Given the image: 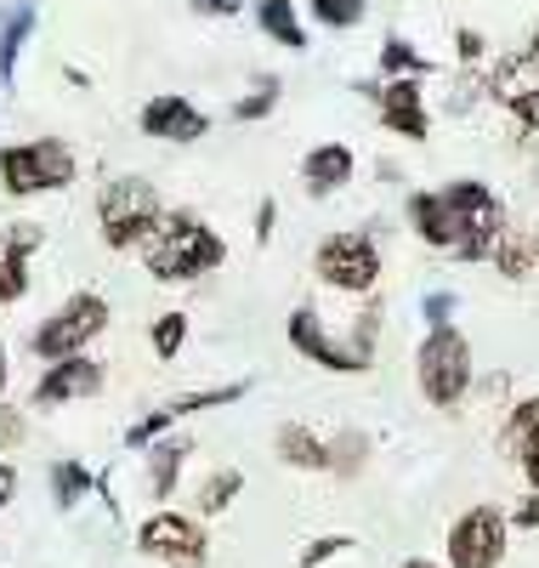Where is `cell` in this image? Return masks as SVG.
Returning <instances> with one entry per match:
<instances>
[{
  "label": "cell",
  "instance_id": "6da1fadb",
  "mask_svg": "<svg viewBox=\"0 0 539 568\" xmlns=\"http://www.w3.org/2000/svg\"><path fill=\"white\" fill-rule=\"evenodd\" d=\"M136 256H142V267H149V278H160V284H200L227 262V240L205 216L165 211L149 240L136 245Z\"/></svg>",
  "mask_w": 539,
  "mask_h": 568
},
{
  "label": "cell",
  "instance_id": "ba28073f",
  "mask_svg": "<svg viewBox=\"0 0 539 568\" xmlns=\"http://www.w3.org/2000/svg\"><path fill=\"white\" fill-rule=\"evenodd\" d=\"M136 557H149L160 568H205L211 562V529H205V517L176 511V506H154L136 524Z\"/></svg>",
  "mask_w": 539,
  "mask_h": 568
},
{
  "label": "cell",
  "instance_id": "f6af8a7d",
  "mask_svg": "<svg viewBox=\"0 0 539 568\" xmlns=\"http://www.w3.org/2000/svg\"><path fill=\"white\" fill-rule=\"evenodd\" d=\"M375 176H380V182H404V171L391 165V160H375Z\"/></svg>",
  "mask_w": 539,
  "mask_h": 568
},
{
  "label": "cell",
  "instance_id": "60d3db41",
  "mask_svg": "<svg viewBox=\"0 0 539 568\" xmlns=\"http://www.w3.org/2000/svg\"><path fill=\"white\" fill-rule=\"evenodd\" d=\"M511 466L522 471V489H539V444L517 449V455H511Z\"/></svg>",
  "mask_w": 539,
  "mask_h": 568
},
{
  "label": "cell",
  "instance_id": "ee69618b",
  "mask_svg": "<svg viewBox=\"0 0 539 568\" xmlns=\"http://www.w3.org/2000/svg\"><path fill=\"white\" fill-rule=\"evenodd\" d=\"M7 387H12V353H7V342H0V398H7Z\"/></svg>",
  "mask_w": 539,
  "mask_h": 568
},
{
  "label": "cell",
  "instance_id": "83f0119b",
  "mask_svg": "<svg viewBox=\"0 0 539 568\" xmlns=\"http://www.w3.org/2000/svg\"><path fill=\"white\" fill-rule=\"evenodd\" d=\"M278 103H284V80H278V74H256L251 91H244V98H233V120H238V125H256V120H267Z\"/></svg>",
  "mask_w": 539,
  "mask_h": 568
},
{
  "label": "cell",
  "instance_id": "277c9868",
  "mask_svg": "<svg viewBox=\"0 0 539 568\" xmlns=\"http://www.w3.org/2000/svg\"><path fill=\"white\" fill-rule=\"evenodd\" d=\"M114 324V307L103 291H74L69 302H58L52 313H45L34 329H29V353L40 364H52V358H74V353H91L96 336Z\"/></svg>",
  "mask_w": 539,
  "mask_h": 568
},
{
  "label": "cell",
  "instance_id": "d590c367",
  "mask_svg": "<svg viewBox=\"0 0 539 568\" xmlns=\"http://www.w3.org/2000/svg\"><path fill=\"white\" fill-rule=\"evenodd\" d=\"M23 444H29V415H23L18 404L0 398V455H12V449H23Z\"/></svg>",
  "mask_w": 539,
  "mask_h": 568
},
{
  "label": "cell",
  "instance_id": "1f68e13d",
  "mask_svg": "<svg viewBox=\"0 0 539 568\" xmlns=\"http://www.w3.org/2000/svg\"><path fill=\"white\" fill-rule=\"evenodd\" d=\"M165 433H176V420H171V409L160 404V409H149V415H136V420L125 426V438H120V444L142 455V449H149L154 438H165Z\"/></svg>",
  "mask_w": 539,
  "mask_h": 568
},
{
  "label": "cell",
  "instance_id": "3957f363",
  "mask_svg": "<svg viewBox=\"0 0 539 568\" xmlns=\"http://www.w3.org/2000/svg\"><path fill=\"white\" fill-rule=\"evenodd\" d=\"M80 182V154L69 136H29L0 149V194L7 200H40L63 194Z\"/></svg>",
  "mask_w": 539,
  "mask_h": 568
},
{
  "label": "cell",
  "instance_id": "52a82bcc",
  "mask_svg": "<svg viewBox=\"0 0 539 568\" xmlns=\"http://www.w3.org/2000/svg\"><path fill=\"white\" fill-rule=\"evenodd\" d=\"M444 200H449V211H455V251H449V262H488L495 240L511 227L506 200H500L482 176L444 182Z\"/></svg>",
  "mask_w": 539,
  "mask_h": 568
},
{
  "label": "cell",
  "instance_id": "484cf974",
  "mask_svg": "<svg viewBox=\"0 0 539 568\" xmlns=\"http://www.w3.org/2000/svg\"><path fill=\"white\" fill-rule=\"evenodd\" d=\"M488 262H495V273H500L506 284L533 278V233H528V227H506L500 240H495V251H488Z\"/></svg>",
  "mask_w": 539,
  "mask_h": 568
},
{
  "label": "cell",
  "instance_id": "603a6c76",
  "mask_svg": "<svg viewBox=\"0 0 539 568\" xmlns=\"http://www.w3.org/2000/svg\"><path fill=\"white\" fill-rule=\"evenodd\" d=\"M369 455H375V444L364 426H340V433H329V478H340V484L364 478Z\"/></svg>",
  "mask_w": 539,
  "mask_h": 568
},
{
  "label": "cell",
  "instance_id": "4dcf8cb0",
  "mask_svg": "<svg viewBox=\"0 0 539 568\" xmlns=\"http://www.w3.org/2000/svg\"><path fill=\"white\" fill-rule=\"evenodd\" d=\"M149 347H154L160 364L182 358V347H187V313H182V307H171V313H160V318L149 324Z\"/></svg>",
  "mask_w": 539,
  "mask_h": 568
},
{
  "label": "cell",
  "instance_id": "8992f818",
  "mask_svg": "<svg viewBox=\"0 0 539 568\" xmlns=\"http://www.w3.org/2000/svg\"><path fill=\"white\" fill-rule=\"evenodd\" d=\"M313 273L324 291H340V296H375L380 291V245L369 227H335L313 245Z\"/></svg>",
  "mask_w": 539,
  "mask_h": 568
},
{
  "label": "cell",
  "instance_id": "ac0fdd59",
  "mask_svg": "<svg viewBox=\"0 0 539 568\" xmlns=\"http://www.w3.org/2000/svg\"><path fill=\"white\" fill-rule=\"evenodd\" d=\"M404 222L409 233L426 245V251H455V211L444 200V187H409V200H404Z\"/></svg>",
  "mask_w": 539,
  "mask_h": 568
},
{
  "label": "cell",
  "instance_id": "e575fe53",
  "mask_svg": "<svg viewBox=\"0 0 539 568\" xmlns=\"http://www.w3.org/2000/svg\"><path fill=\"white\" fill-rule=\"evenodd\" d=\"M353 551V535H313L302 551H296V568H324L335 557H347Z\"/></svg>",
  "mask_w": 539,
  "mask_h": 568
},
{
  "label": "cell",
  "instance_id": "b9f144b4",
  "mask_svg": "<svg viewBox=\"0 0 539 568\" xmlns=\"http://www.w3.org/2000/svg\"><path fill=\"white\" fill-rule=\"evenodd\" d=\"M187 7L200 12V18H238L244 0H187Z\"/></svg>",
  "mask_w": 539,
  "mask_h": 568
},
{
  "label": "cell",
  "instance_id": "d6986e66",
  "mask_svg": "<svg viewBox=\"0 0 539 568\" xmlns=\"http://www.w3.org/2000/svg\"><path fill=\"white\" fill-rule=\"evenodd\" d=\"M273 455L289 471H329V438L318 433V426H307V420H278Z\"/></svg>",
  "mask_w": 539,
  "mask_h": 568
},
{
  "label": "cell",
  "instance_id": "f1b7e54d",
  "mask_svg": "<svg viewBox=\"0 0 539 568\" xmlns=\"http://www.w3.org/2000/svg\"><path fill=\"white\" fill-rule=\"evenodd\" d=\"M380 329H386V302L380 296H369L358 313H353V324L340 329V336H347V347L358 353V358H369L375 364V347H380Z\"/></svg>",
  "mask_w": 539,
  "mask_h": 568
},
{
  "label": "cell",
  "instance_id": "d4e9b609",
  "mask_svg": "<svg viewBox=\"0 0 539 568\" xmlns=\"http://www.w3.org/2000/svg\"><path fill=\"white\" fill-rule=\"evenodd\" d=\"M256 29L278 45H289V52H307V29H302V12L296 0H256Z\"/></svg>",
  "mask_w": 539,
  "mask_h": 568
},
{
  "label": "cell",
  "instance_id": "ab89813d",
  "mask_svg": "<svg viewBox=\"0 0 539 568\" xmlns=\"http://www.w3.org/2000/svg\"><path fill=\"white\" fill-rule=\"evenodd\" d=\"M251 227H256V245H273V227H278V200L273 194L256 200V222Z\"/></svg>",
  "mask_w": 539,
  "mask_h": 568
},
{
  "label": "cell",
  "instance_id": "9a60e30c",
  "mask_svg": "<svg viewBox=\"0 0 539 568\" xmlns=\"http://www.w3.org/2000/svg\"><path fill=\"white\" fill-rule=\"evenodd\" d=\"M45 245V227L18 216L0 227V307H12L29 296V284H34V256Z\"/></svg>",
  "mask_w": 539,
  "mask_h": 568
},
{
  "label": "cell",
  "instance_id": "9c48e42d",
  "mask_svg": "<svg viewBox=\"0 0 539 568\" xmlns=\"http://www.w3.org/2000/svg\"><path fill=\"white\" fill-rule=\"evenodd\" d=\"M482 98L500 103L517 120V149H533V142H539V58H528V52L488 58Z\"/></svg>",
  "mask_w": 539,
  "mask_h": 568
},
{
  "label": "cell",
  "instance_id": "bcb514c9",
  "mask_svg": "<svg viewBox=\"0 0 539 568\" xmlns=\"http://www.w3.org/2000/svg\"><path fill=\"white\" fill-rule=\"evenodd\" d=\"M398 568H444V562H437V557H404Z\"/></svg>",
  "mask_w": 539,
  "mask_h": 568
},
{
  "label": "cell",
  "instance_id": "d6a6232c",
  "mask_svg": "<svg viewBox=\"0 0 539 568\" xmlns=\"http://www.w3.org/2000/svg\"><path fill=\"white\" fill-rule=\"evenodd\" d=\"M307 7H313V18L324 29H358L364 12H369V0H307Z\"/></svg>",
  "mask_w": 539,
  "mask_h": 568
},
{
  "label": "cell",
  "instance_id": "8d00e7d4",
  "mask_svg": "<svg viewBox=\"0 0 539 568\" xmlns=\"http://www.w3.org/2000/svg\"><path fill=\"white\" fill-rule=\"evenodd\" d=\"M455 307H460L455 291H426V296H420V318H426V324H455Z\"/></svg>",
  "mask_w": 539,
  "mask_h": 568
},
{
  "label": "cell",
  "instance_id": "44dd1931",
  "mask_svg": "<svg viewBox=\"0 0 539 568\" xmlns=\"http://www.w3.org/2000/svg\"><path fill=\"white\" fill-rule=\"evenodd\" d=\"M45 484H52V506L58 511H80L91 495H96V471L85 460H52V471H45Z\"/></svg>",
  "mask_w": 539,
  "mask_h": 568
},
{
  "label": "cell",
  "instance_id": "836d02e7",
  "mask_svg": "<svg viewBox=\"0 0 539 568\" xmlns=\"http://www.w3.org/2000/svg\"><path fill=\"white\" fill-rule=\"evenodd\" d=\"M482 103V69H460L449 80V98H444V114H471Z\"/></svg>",
  "mask_w": 539,
  "mask_h": 568
},
{
  "label": "cell",
  "instance_id": "4316f807",
  "mask_svg": "<svg viewBox=\"0 0 539 568\" xmlns=\"http://www.w3.org/2000/svg\"><path fill=\"white\" fill-rule=\"evenodd\" d=\"M528 444H539V393L517 398V404L506 409V420H500V449H506V460H511L517 449H528Z\"/></svg>",
  "mask_w": 539,
  "mask_h": 568
},
{
  "label": "cell",
  "instance_id": "5b68a950",
  "mask_svg": "<svg viewBox=\"0 0 539 568\" xmlns=\"http://www.w3.org/2000/svg\"><path fill=\"white\" fill-rule=\"evenodd\" d=\"M165 216V200L149 176H109L96 194V233L109 251H136Z\"/></svg>",
  "mask_w": 539,
  "mask_h": 568
},
{
  "label": "cell",
  "instance_id": "2e32d148",
  "mask_svg": "<svg viewBox=\"0 0 539 568\" xmlns=\"http://www.w3.org/2000/svg\"><path fill=\"white\" fill-rule=\"evenodd\" d=\"M296 171H302V194L324 205V200L340 194V187H353V176H358V154L347 149V142H313Z\"/></svg>",
  "mask_w": 539,
  "mask_h": 568
},
{
  "label": "cell",
  "instance_id": "7dc6e473",
  "mask_svg": "<svg viewBox=\"0 0 539 568\" xmlns=\"http://www.w3.org/2000/svg\"><path fill=\"white\" fill-rule=\"evenodd\" d=\"M528 58H539V23H533V34H528V45H522Z\"/></svg>",
  "mask_w": 539,
  "mask_h": 568
},
{
  "label": "cell",
  "instance_id": "30bf717a",
  "mask_svg": "<svg viewBox=\"0 0 539 568\" xmlns=\"http://www.w3.org/2000/svg\"><path fill=\"white\" fill-rule=\"evenodd\" d=\"M506 546H511V524L500 506H466L449 535H444V568H500L506 562Z\"/></svg>",
  "mask_w": 539,
  "mask_h": 568
},
{
  "label": "cell",
  "instance_id": "7bdbcfd3",
  "mask_svg": "<svg viewBox=\"0 0 539 568\" xmlns=\"http://www.w3.org/2000/svg\"><path fill=\"white\" fill-rule=\"evenodd\" d=\"M18 500V466L7 460V455H0V511H7Z\"/></svg>",
  "mask_w": 539,
  "mask_h": 568
},
{
  "label": "cell",
  "instance_id": "7a4b0ae2",
  "mask_svg": "<svg viewBox=\"0 0 539 568\" xmlns=\"http://www.w3.org/2000/svg\"><path fill=\"white\" fill-rule=\"evenodd\" d=\"M415 382L437 415H460V404L477 393V358L460 324H426L415 347Z\"/></svg>",
  "mask_w": 539,
  "mask_h": 568
},
{
  "label": "cell",
  "instance_id": "7402d4cb",
  "mask_svg": "<svg viewBox=\"0 0 539 568\" xmlns=\"http://www.w3.org/2000/svg\"><path fill=\"white\" fill-rule=\"evenodd\" d=\"M375 69H380V80H431V74H437V63L420 52L415 40H404V34H386V40H380Z\"/></svg>",
  "mask_w": 539,
  "mask_h": 568
},
{
  "label": "cell",
  "instance_id": "c3c4849f",
  "mask_svg": "<svg viewBox=\"0 0 539 568\" xmlns=\"http://www.w3.org/2000/svg\"><path fill=\"white\" fill-rule=\"evenodd\" d=\"M528 233H533V273H539V222H533Z\"/></svg>",
  "mask_w": 539,
  "mask_h": 568
},
{
  "label": "cell",
  "instance_id": "cb8c5ba5",
  "mask_svg": "<svg viewBox=\"0 0 539 568\" xmlns=\"http://www.w3.org/2000/svg\"><path fill=\"white\" fill-rule=\"evenodd\" d=\"M238 495H244V471L238 466H216V471L200 478V489H193V517H205V524H211V517H222Z\"/></svg>",
  "mask_w": 539,
  "mask_h": 568
},
{
  "label": "cell",
  "instance_id": "4fadbf2b",
  "mask_svg": "<svg viewBox=\"0 0 539 568\" xmlns=\"http://www.w3.org/2000/svg\"><path fill=\"white\" fill-rule=\"evenodd\" d=\"M353 91L375 103V114H380V125L391 136H404V142H426L431 136V109H426L420 80H358Z\"/></svg>",
  "mask_w": 539,
  "mask_h": 568
},
{
  "label": "cell",
  "instance_id": "5bb4252c",
  "mask_svg": "<svg viewBox=\"0 0 539 568\" xmlns=\"http://www.w3.org/2000/svg\"><path fill=\"white\" fill-rule=\"evenodd\" d=\"M136 131L154 136V142H176V149H187V142L211 136V114L193 98H182V91H160V98H149L136 109Z\"/></svg>",
  "mask_w": 539,
  "mask_h": 568
},
{
  "label": "cell",
  "instance_id": "7c38bea8",
  "mask_svg": "<svg viewBox=\"0 0 539 568\" xmlns=\"http://www.w3.org/2000/svg\"><path fill=\"white\" fill-rule=\"evenodd\" d=\"M109 387V364L91 358V353H74V358H52L40 369V382L29 387V409H69V404H85Z\"/></svg>",
  "mask_w": 539,
  "mask_h": 568
},
{
  "label": "cell",
  "instance_id": "e0dca14e",
  "mask_svg": "<svg viewBox=\"0 0 539 568\" xmlns=\"http://www.w3.org/2000/svg\"><path fill=\"white\" fill-rule=\"evenodd\" d=\"M187 460H193V438H182V433H165V438H154L149 449H142V478H149L154 506L176 500V489L187 478Z\"/></svg>",
  "mask_w": 539,
  "mask_h": 568
},
{
  "label": "cell",
  "instance_id": "8fae6325",
  "mask_svg": "<svg viewBox=\"0 0 539 568\" xmlns=\"http://www.w3.org/2000/svg\"><path fill=\"white\" fill-rule=\"evenodd\" d=\"M284 342L296 347V358H307V364H318V369H329V375H364V369H369V358H358V353L347 347V336L324 324L318 307H296V313H289V318H284Z\"/></svg>",
  "mask_w": 539,
  "mask_h": 568
},
{
  "label": "cell",
  "instance_id": "f546056e",
  "mask_svg": "<svg viewBox=\"0 0 539 568\" xmlns=\"http://www.w3.org/2000/svg\"><path fill=\"white\" fill-rule=\"evenodd\" d=\"M244 393H251V382H227V387H200V393H182V398H171L165 409H171V420H193V415H205V409H227V404H238Z\"/></svg>",
  "mask_w": 539,
  "mask_h": 568
},
{
  "label": "cell",
  "instance_id": "681fc988",
  "mask_svg": "<svg viewBox=\"0 0 539 568\" xmlns=\"http://www.w3.org/2000/svg\"><path fill=\"white\" fill-rule=\"evenodd\" d=\"M533 176H539V171H533Z\"/></svg>",
  "mask_w": 539,
  "mask_h": 568
},
{
  "label": "cell",
  "instance_id": "74e56055",
  "mask_svg": "<svg viewBox=\"0 0 539 568\" xmlns=\"http://www.w3.org/2000/svg\"><path fill=\"white\" fill-rule=\"evenodd\" d=\"M455 58H460V69H477V63L488 58L482 29H455Z\"/></svg>",
  "mask_w": 539,
  "mask_h": 568
},
{
  "label": "cell",
  "instance_id": "ffe728a7",
  "mask_svg": "<svg viewBox=\"0 0 539 568\" xmlns=\"http://www.w3.org/2000/svg\"><path fill=\"white\" fill-rule=\"evenodd\" d=\"M34 23H40V7H34V0H0V85L18 80L23 45L34 40Z\"/></svg>",
  "mask_w": 539,
  "mask_h": 568
},
{
  "label": "cell",
  "instance_id": "f35d334b",
  "mask_svg": "<svg viewBox=\"0 0 539 568\" xmlns=\"http://www.w3.org/2000/svg\"><path fill=\"white\" fill-rule=\"evenodd\" d=\"M506 524H511V529H533V535H539V489H522V500L506 511Z\"/></svg>",
  "mask_w": 539,
  "mask_h": 568
}]
</instances>
